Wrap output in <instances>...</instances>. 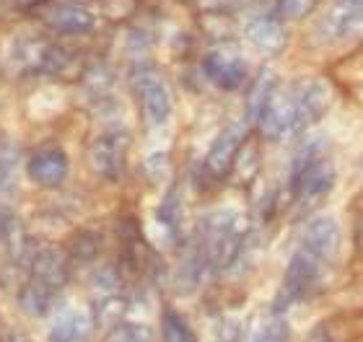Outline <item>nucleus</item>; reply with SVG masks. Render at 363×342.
<instances>
[{"mask_svg":"<svg viewBox=\"0 0 363 342\" xmlns=\"http://www.w3.org/2000/svg\"><path fill=\"white\" fill-rule=\"evenodd\" d=\"M340 249V228L333 218H317L306 228L301 239V246L288 262L286 283H283V298L296 301L306 296L317 280L325 275V270L333 265Z\"/></svg>","mask_w":363,"mask_h":342,"instance_id":"f257e3e1","label":"nucleus"},{"mask_svg":"<svg viewBox=\"0 0 363 342\" xmlns=\"http://www.w3.org/2000/svg\"><path fill=\"white\" fill-rule=\"evenodd\" d=\"M335 184V169L330 164L319 140H311L298 151L294 161V174H291V190L298 203V207H317L330 195Z\"/></svg>","mask_w":363,"mask_h":342,"instance_id":"f03ea898","label":"nucleus"},{"mask_svg":"<svg viewBox=\"0 0 363 342\" xmlns=\"http://www.w3.org/2000/svg\"><path fill=\"white\" fill-rule=\"evenodd\" d=\"M242 221L231 210H218V213L208 215L200 226V236H197V241L205 251V259H208V267H213V270H223L234 262L239 249H242Z\"/></svg>","mask_w":363,"mask_h":342,"instance_id":"7ed1b4c3","label":"nucleus"},{"mask_svg":"<svg viewBox=\"0 0 363 342\" xmlns=\"http://www.w3.org/2000/svg\"><path fill=\"white\" fill-rule=\"evenodd\" d=\"M133 91H135L140 112H143L145 122L151 127H159V125H164L169 120V114H172V96H169L164 78L156 70L138 68L133 73Z\"/></svg>","mask_w":363,"mask_h":342,"instance_id":"20e7f679","label":"nucleus"},{"mask_svg":"<svg viewBox=\"0 0 363 342\" xmlns=\"http://www.w3.org/2000/svg\"><path fill=\"white\" fill-rule=\"evenodd\" d=\"M125 153H128V137L122 132H106L91 143L89 161L99 176L114 182L125 174Z\"/></svg>","mask_w":363,"mask_h":342,"instance_id":"39448f33","label":"nucleus"},{"mask_svg":"<svg viewBox=\"0 0 363 342\" xmlns=\"http://www.w3.org/2000/svg\"><path fill=\"white\" fill-rule=\"evenodd\" d=\"M29 273L31 280L42 283L50 290H57L68 283V259L52 244H39L29 251Z\"/></svg>","mask_w":363,"mask_h":342,"instance_id":"423d86ee","label":"nucleus"},{"mask_svg":"<svg viewBox=\"0 0 363 342\" xmlns=\"http://www.w3.org/2000/svg\"><path fill=\"white\" fill-rule=\"evenodd\" d=\"M244 137H247V127L239 125V122L228 125V127L216 137V143H213V148L208 151V159H205V171H208V176L223 179V176L234 169L236 156L242 153Z\"/></svg>","mask_w":363,"mask_h":342,"instance_id":"0eeeda50","label":"nucleus"},{"mask_svg":"<svg viewBox=\"0 0 363 342\" xmlns=\"http://www.w3.org/2000/svg\"><path fill=\"white\" fill-rule=\"evenodd\" d=\"M294 101H296V120H298V132L306 130L309 125L327 112L330 104V86L325 81H306V84L294 89Z\"/></svg>","mask_w":363,"mask_h":342,"instance_id":"6e6552de","label":"nucleus"},{"mask_svg":"<svg viewBox=\"0 0 363 342\" xmlns=\"http://www.w3.org/2000/svg\"><path fill=\"white\" fill-rule=\"evenodd\" d=\"M68 156L60 148H39L31 153L26 171L42 187H57L68 176Z\"/></svg>","mask_w":363,"mask_h":342,"instance_id":"1a4fd4ad","label":"nucleus"},{"mask_svg":"<svg viewBox=\"0 0 363 342\" xmlns=\"http://www.w3.org/2000/svg\"><path fill=\"white\" fill-rule=\"evenodd\" d=\"M42 18L47 26H52L55 31H62V34H89L96 23L94 16L76 3H52L45 8Z\"/></svg>","mask_w":363,"mask_h":342,"instance_id":"9d476101","label":"nucleus"},{"mask_svg":"<svg viewBox=\"0 0 363 342\" xmlns=\"http://www.w3.org/2000/svg\"><path fill=\"white\" fill-rule=\"evenodd\" d=\"M205 76L211 78L218 89H226V91H234L247 81V65H244L242 57H234V55L226 52H213L203 60Z\"/></svg>","mask_w":363,"mask_h":342,"instance_id":"9b49d317","label":"nucleus"},{"mask_svg":"<svg viewBox=\"0 0 363 342\" xmlns=\"http://www.w3.org/2000/svg\"><path fill=\"white\" fill-rule=\"evenodd\" d=\"M18 166H21V151H18V145L11 137H0V213H6L8 203L16 195Z\"/></svg>","mask_w":363,"mask_h":342,"instance_id":"f8f14e48","label":"nucleus"},{"mask_svg":"<svg viewBox=\"0 0 363 342\" xmlns=\"http://www.w3.org/2000/svg\"><path fill=\"white\" fill-rule=\"evenodd\" d=\"M363 29V0H337L327 16V31L333 39L353 37Z\"/></svg>","mask_w":363,"mask_h":342,"instance_id":"ddd939ff","label":"nucleus"},{"mask_svg":"<svg viewBox=\"0 0 363 342\" xmlns=\"http://www.w3.org/2000/svg\"><path fill=\"white\" fill-rule=\"evenodd\" d=\"M91 332H94V317L81 309H70L52 321L50 342H86Z\"/></svg>","mask_w":363,"mask_h":342,"instance_id":"4468645a","label":"nucleus"},{"mask_svg":"<svg viewBox=\"0 0 363 342\" xmlns=\"http://www.w3.org/2000/svg\"><path fill=\"white\" fill-rule=\"evenodd\" d=\"M55 290H50L47 285H42V283L31 280L21 288V293H18V304H21V309L29 317H45L47 312H50V306H52L55 301Z\"/></svg>","mask_w":363,"mask_h":342,"instance_id":"2eb2a0df","label":"nucleus"},{"mask_svg":"<svg viewBox=\"0 0 363 342\" xmlns=\"http://www.w3.org/2000/svg\"><path fill=\"white\" fill-rule=\"evenodd\" d=\"M272 96H275V76L270 70H265V73H259V78L250 89V96H247V114H250L252 122H259Z\"/></svg>","mask_w":363,"mask_h":342,"instance_id":"dca6fc26","label":"nucleus"},{"mask_svg":"<svg viewBox=\"0 0 363 342\" xmlns=\"http://www.w3.org/2000/svg\"><path fill=\"white\" fill-rule=\"evenodd\" d=\"M161 327H164V340H167V342H195V337H192V329L187 327V321L182 319L177 312H172V309H167V312H164Z\"/></svg>","mask_w":363,"mask_h":342,"instance_id":"f3484780","label":"nucleus"},{"mask_svg":"<svg viewBox=\"0 0 363 342\" xmlns=\"http://www.w3.org/2000/svg\"><path fill=\"white\" fill-rule=\"evenodd\" d=\"M104 342H153V332L145 327V324L125 321V324H117V327L106 335Z\"/></svg>","mask_w":363,"mask_h":342,"instance_id":"a211bd4d","label":"nucleus"},{"mask_svg":"<svg viewBox=\"0 0 363 342\" xmlns=\"http://www.w3.org/2000/svg\"><path fill=\"white\" fill-rule=\"evenodd\" d=\"M319 0H278V13L283 18H301L317 8Z\"/></svg>","mask_w":363,"mask_h":342,"instance_id":"6ab92c4d","label":"nucleus"},{"mask_svg":"<svg viewBox=\"0 0 363 342\" xmlns=\"http://www.w3.org/2000/svg\"><path fill=\"white\" fill-rule=\"evenodd\" d=\"M252 342H288L286 324H283V321H278V319L267 321L265 327L255 335V340H252Z\"/></svg>","mask_w":363,"mask_h":342,"instance_id":"aec40b11","label":"nucleus"},{"mask_svg":"<svg viewBox=\"0 0 363 342\" xmlns=\"http://www.w3.org/2000/svg\"><path fill=\"white\" fill-rule=\"evenodd\" d=\"M3 342H31L29 335H23L21 329H11L6 337H3Z\"/></svg>","mask_w":363,"mask_h":342,"instance_id":"412c9836","label":"nucleus"},{"mask_svg":"<svg viewBox=\"0 0 363 342\" xmlns=\"http://www.w3.org/2000/svg\"><path fill=\"white\" fill-rule=\"evenodd\" d=\"M18 6H37V3H42V0H16Z\"/></svg>","mask_w":363,"mask_h":342,"instance_id":"4be33fe9","label":"nucleus"},{"mask_svg":"<svg viewBox=\"0 0 363 342\" xmlns=\"http://www.w3.org/2000/svg\"><path fill=\"white\" fill-rule=\"evenodd\" d=\"M78 3H84V0H78Z\"/></svg>","mask_w":363,"mask_h":342,"instance_id":"5701e85b","label":"nucleus"}]
</instances>
